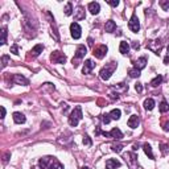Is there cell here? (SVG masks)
Listing matches in <instances>:
<instances>
[{
    "label": "cell",
    "mask_w": 169,
    "mask_h": 169,
    "mask_svg": "<svg viewBox=\"0 0 169 169\" xmlns=\"http://www.w3.org/2000/svg\"><path fill=\"white\" fill-rule=\"evenodd\" d=\"M9 156H11V153H5V155H4V158H3V161H4V163H7V161L9 160V158H8Z\"/></svg>",
    "instance_id": "ab89813d"
},
{
    "label": "cell",
    "mask_w": 169,
    "mask_h": 169,
    "mask_svg": "<svg viewBox=\"0 0 169 169\" xmlns=\"http://www.w3.org/2000/svg\"><path fill=\"white\" fill-rule=\"evenodd\" d=\"M112 151L114 152H116V153H119V152H121V148H123V145L121 144H112Z\"/></svg>",
    "instance_id": "4dcf8cb0"
},
{
    "label": "cell",
    "mask_w": 169,
    "mask_h": 169,
    "mask_svg": "<svg viewBox=\"0 0 169 169\" xmlns=\"http://www.w3.org/2000/svg\"><path fill=\"white\" fill-rule=\"evenodd\" d=\"M102 119H103V123H104V124H108V123H110V120H111L110 114H104V115L102 116Z\"/></svg>",
    "instance_id": "1f68e13d"
},
{
    "label": "cell",
    "mask_w": 169,
    "mask_h": 169,
    "mask_svg": "<svg viewBox=\"0 0 169 169\" xmlns=\"http://www.w3.org/2000/svg\"><path fill=\"white\" fill-rule=\"evenodd\" d=\"M132 48H133L135 50H137L140 48V45H139V42H133V44H132Z\"/></svg>",
    "instance_id": "60d3db41"
},
{
    "label": "cell",
    "mask_w": 169,
    "mask_h": 169,
    "mask_svg": "<svg viewBox=\"0 0 169 169\" xmlns=\"http://www.w3.org/2000/svg\"><path fill=\"white\" fill-rule=\"evenodd\" d=\"M11 52H12L13 54H16V55L18 54V46H17V44H15V45H12V46H11Z\"/></svg>",
    "instance_id": "d6a6232c"
},
{
    "label": "cell",
    "mask_w": 169,
    "mask_h": 169,
    "mask_svg": "<svg viewBox=\"0 0 169 169\" xmlns=\"http://www.w3.org/2000/svg\"><path fill=\"white\" fill-rule=\"evenodd\" d=\"M81 169H90V168H89V166H82Z\"/></svg>",
    "instance_id": "ee69618b"
},
{
    "label": "cell",
    "mask_w": 169,
    "mask_h": 169,
    "mask_svg": "<svg viewBox=\"0 0 169 169\" xmlns=\"http://www.w3.org/2000/svg\"><path fill=\"white\" fill-rule=\"evenodd\" d=\"M160 149H161V153H163L164 156L169 153V147L166 144H160Z\"/></svg>",
    "instance_id": "f546056e"
},
{
    "label": "cell",
    "mask_w": 169,
    "mask_h": 169,
    "mask_svg": "<svg viewBox=\"0 0 169 169\" xmlns=\"http://www.w3.org/2000/svg\"><path fill=\"white\" fill-rule=\"evenodd\" d=\"M4 116H5V108L1 106V118H4Z\"/></svg>",
    "instance_id": "b9f144b4"
},
{
    "label": "cell",
    "mask_w": 169,
    "mask_h": 169,
    "mask_svg": "<svg viewBox=\"0 0 169 169\" xmlns=\"http://www.w3.org/2000/svg\"><path fill=\"white\" fill-rule=\"evenodd\" d=\"M124 160L128 164V166L131 169H136V164H137V156L133 152H127L124 155Z\"/></svg>",
    "instance_id": "277c9868"
},
{
    "label": "cell",
    "mask_w": 169,
    "mask_h": 169,
    "mask_svg": "<svg viewBox=\"0 0 169 169\" xmlns=\"http://www.w3.org/2000/svg\"><path fill=\"white\" fill-rule=\"evenodd\" d=\"M13 120H15V123H17V124L25 123V116H24V114H21V112H15L13 114Z\"/></svg>",
    "instance_id": "ac0fdd59"
},
{
    "label": "cell",
    "mask_w": 169,
    "mask_h": 169,
    "mask_svg": "<svg viewBox=\"0 0 169 169\" xmlns=\"http://www.w3.org/2000/svg\"><path fill=\"white\" fill-rule=\"evenodd\" d=\"M12 81L17 84H24V86H28L29 84V81L25 78V77L21 75V74H15V75L12 77Z\"/></svg>",
    "instance_id": "30bf717a"
},
{
    "label": "cell",
    "mask_w": 169,
    "mask_h": 169,
    "mask_svg": "<svg viewBox=\"0 0 169 169\" xmlns=\"http://www.w3.org/2000/svg\"><path fill=\"white\" fill-rule=\"evenodd\" d=\"M94 67H95V63L92 62L91 60H86V62H84V65H83V69H82V73H83V74H90Z\"/></svg>",
    "instance_id": "7c38bea8"
},
{
    "label": "cell",
    "mask_w": 169,
    "mask_h": 169,
    "mask_svg": "<svg viewBox=\"0 0 169 169\" xmlns=\"http://www.w3.org/2000/svg\"><path fill=\"white\" fill-rule=\"evenodd\" d=\"M168 53H169V45H168Z\"/></svg>",
    "instance_id": "f6af8a7d"
},
{
    "label": "cell",
    "mask_w": 169,
    "mask_h": 169,
    "mask_svg": "<svg viewBox=\"0 0 169 169\" xmlns=\"http://www.w3.org/2000/svg\"><path fill=\"white\" fill-rule=\"evenodd\" d=\"M145 66H147V58H145V57H140L139 60L135 62V67L139 69L140 71H141L145 67Z\"/></svg>",
    "instance_id": "2e32d148"
},
{
    "label": "cell",
    "mask_w": 169,
    "mask_h": 169,
    "mask_svg": "<svg viewBox=\"0 0 169 169\" xmlns=\"http://www.w3.org/2000/svg\"><path fill=\"white\" fill-rule=\"evenodd\" d=\"M135 90H136L137 92H141L143 91V86H141V83H140V82H137V83L135 84Z\"/></svg>",
    "instance_id": "d590c367"
},
{
    "label": "cell",
    "mask_w": 169,
    "mask_h": 169,
    "mask_svg": "<svg viewBox=\"0 0 169 169\" xmlns=\"http://www.w3.org/2000/svg\"><path fill=\"white\" fill-rule=\"evenodd\" d=\"M82 110L79 106H77L75 108H74L73 111H71L70 116H69V124H70L71 127H77L78 126V121L82 119Z\"/></svg>",
    "instance_id": "7a4b0ae2"
},
{
    "label": "cell",
    "mask_w": 169,
    "mask_h": 169,
    "mask_svg": "<svg viewBox=\"0 0 169 169\" xmlns=\"http://www.w3.org/2000/svg\"><path fill=\"white\" fill-rule=\"evenodd\" d=\"M160 5L163 7L164 11H166V9L169 8V1H164V0H161V1H160Z\"/></svg>",
    "instance_id": "836d02e7"
},
{
    "label": "cell",
    "mask_w": 169,
    "mask_h": 169,
    "mask_svg": "<svg viewBox=\"0 0 169 169\" xmlns=\"http://www.w3.org/2000/svg\"><path fill=\"white\" fill-rule=\"evenodd\" d=\"M71 13H73V4L71 3H67L65 7V15L66 16H70Z\"/></svg>",
    "instance_id": "f1b7e54d"
},
{
    "label": "cell",
    "mask_w": 169,
    "mask_h": 169,
    "mask_svg": "<svg viewBox=\"0 0 169 169\" xmlns=\"http://www.w3.org/2000/svg\"><path fill=\"white\" fill-rule=\"evenodd\" d=\"M143 149H144V152H145V155L148 156L149 158H153V153H152V147H151L149 144H144L143 145Z\"/></svg>",
    "instance_id": "603a6c76"
},
{
    "label": "cell",
    "mask_w": 169,
    "mask_h": 169,
    "mask_svg": "<svg viewBox=\"0 0 169 169\" xmlns=\"http://www.w3.org/2000/svg\"><path fill=\"white\" fill-rule=\"evenodd\" d=\"M103 136H106V137H112V139L120 140L121 137H123V133H121V131H120L119 128H112L110 132H103Z\"/></svg>",
    "instance_id": "ba28073f"
},
{
    "label": "cell",
    "mask_w": 169,
    "mask_h": 169,
    "mask_svg": "<svg viewBox=\"0 0 169 169\" xmlns=\"http://www.w3.org/2000/svg\"><path fill=\"white\" fill-rule=\"evenodd\" d=\"M161 82H163V77H161V75H157L156 78H153L152 81H151V86H152V87H156V86H158Z\"/></svg>",
    "instance_id": "d4e9b609"
},
{
    "label": "cell",
    "mask_w": 169,
    "mask_h": 169,
    "mask_svg": "<svg viewBox=\"0 0 169 169\" xmlns=\"http://www.w3.org/2000/svg\"><path fill=\"white\" fill-rule=\"evenodd\" d=\"M120 166V163H119L116 158H108L107 161H106V168L107 169H116Z\"/></svg>",
    "instance_id": "5bb4252c"
},
{
    "label": "cell",
    "mask_w": 169,
    "mask_h": 169,
    "mask_svg": "<svg viewBox=\"0 0 169 169\" xmlns=\"http://www.w3.org/2000/svg\"><path fill=\"white\" fill-rule=\"evenodd\" d=\"M70 32H71V36H73V38H75V40H78L79 37H81V32H82V29H81V26H79V24L78 23H71L70 24Z\"/></svg>",
    "instance_id": "52a82bcc"
},
{
    "label": "cell",
    "mask_w": 169,
    "mask_h": 169,
    "mask_svg": "<svg viewBox=\"0 0 169 169\" xmlns=\"http://www.w3.org/2000/svg\"><path fill=\"white\" fill-rule=\"evenodd\" d=\"M115 69H116V63L115 62H111L110 65H106L104 67L100 70V78L102 79H104V81H107V79H110V77H111V74L115 71Z\"/></svg>",
    "instance_id": "3957f363"
},
{
    "label": "cell",
    "mask_w": 169,
    "mask_h": 169,
    "mask_svg": "<svg viewBox=\"0 0 169 169\" xmlns=\"http://www.w3.org/2000/svg\"><path fill=\"white\" fill-rule=\"evenodd\" d=\"M42 50H44V45L38 44V45H36V46H34L33 49L31 50V54L33 55V57H37L40 53H42Z\"/></svg>",
    "instance_id": "ffe728a7"
},
{
    "label": "cell",
    "mask_w": 169,
    "mask_h": 169,
    "mask_svg": "<svg viewBox=\"0 0 169 169\" xmlns=\"http://www.w3.org/2000/svg\"><path fill=\"white\" fill-rule=\"evenodd\" d=\"M106 53H107V46H106V45H99L98 48H95V49H94L92 54H94L97 58L102 60V58L106 55Z\"/></svg>",
    "instance_id": "9c48e42d"
},
{
    "label": "cell",
    "mask_w": 169,
    "mask_h": 169,
    "mask_svg": "<svg viewBox=\"0 0 169 169\" xmlns=\"http://www.w3.org/2000/svg\"><path fill=\"white\" fill-rule=\"evenodd\" d=\"M169 62V55H166L165 58H164V63H168Z\"/></svg>",
    "instance_id": "7bdbcfd3"
},
{
    "label": "cell",
    "mask_w": 169,
    "mask_h": 169,
    "mask_svg": "<svg viewBox=\"0 0 169 169\" xmlns=\"http://www.w3.org/2000/svg\"><path fill=\"white\" fill-rule=\"evenodd\" d=\"M38 165L41 169H63V166L61 165V163L55 157L52 156H46V157L40 158Z\"/></svg>",
    "instance_id": "6da1fadb"
},
{
    "label": "cell",
    "mask_w": 169,
    "mask_h": 169,
    "mask_svg": "<svg viewBox=\"0 0 169 169\" xmlns=\"http://www.w3.org/2000/svg\"><path fill=\"white\" fill-rule=\"evenodd\" d=\"M120 115H121V111L119 110V108H114V110L110 112L111 119H115V120H118V119H120Z\"/></svg>",
    "instance_id": "7402d4cb"
},
{
    "label": "cell",
    "mask_w": 169,
    "mask_h": 169,
    "mask_svg": "<svg viewBox=\"0 0 169 169\" xmlns=\"http://www.w3.org/2000/svg\"><path fill=\"white\" fill-rule=\"evenodd\" d=\"M5 42H7V28H3L1 29V40H0V44L1 45H4Z\"/></svg>",
    "instance_id": "484cf974"
},
{
    "label": "cell",
    "mask_w": 169,
    "mask_h": 169,
    "mask_svg": "<svg viewBox=\"0 0 169 169\" xmlns=\"http://www.w3.org/2000/svg\"><path fill=\"white\" fill-rule=\"evenodd\" d=\"M119 52L121 53V54H127V53L129 52V45L127 41H121L120 42V46H119Z\"/></svg>",
    "instance_id": "d6986e66"
},
{
    "label": "cell",
    "mask_w": 169,
    "mask_h": 169,
    "mask_svg": "<svg viewBox=\"0 0 169 169\" xmlns=\"http://www.w3.org/2000/svg\"><path fill=\"white\" fill-rule=\"evenodd\" d=\"M163 128H164V131H169V121H165V123L163 124Z\"/></svg>",
    "instance_id": "f35d334b"
},
{
    "label": "cell",
    "mask_w": 169,
    "mask_h": 169,
    "mask_svg": "<svg viewBox=\"0 0 169 169\" xmlns=\"http://www.w3.org/2000/svg\"><path fill=\"white\" fill-rule=\"evenodd\" d=\"M115 29H116V24L114 23L112 20H108L107 23H106L104 31L107 32V33H112V32H115Z\"/></svg>",
    "instance_id": "e0dca14e"
},
{
    "label": "cell",
    "mask_w": 169,
    "mask_h": 169,
    "mask_svg": "<svg viewBox=\"0 0 169 169\" xmlns=\"http://www.w3.org/2000/svg\"><path fill=\"white\" fill-rule=\"evenodd\" d=\"M128 26H129V29H131L133 33H137V32H139L140 24H139V18H137L136 13H133V15H132L131 20H129V23H128Z\"/></svg>",
    "instance_id": "5b68a950"
},
{
    "label": "cell",
    "mask_w": 169,
    "mask_h": 169,
    "mask_svg": "<svg viewBox=\"0 0 169 169\" xmlns=\"http://www.w3.org/2000/svg\"><path fill=\"white\" fill-rule=\"evenodd\" d=\"M166 111H169V104L165 100H163V102L160 103V112H166Z\"/></svg>",
    "instance_id": "83f0119b"
},
{
    "label": "cell",
    "mask_w": 169,
    "mask_h": 169,
    "mask_svg": "<svg viewBox=\"0 0 169 169\" xmlns=\"http://www.w3.org/2000/svg\"><path fill=\"white\" fill-rule=\"evenodd\" d=\"M140 123V119L137 115H131L128 119V121H127V124H128V127H131V128H137V126H139Z\"/></svg>",
    "instance_id": "4fadbf2b"
},
{
    "label": "cell",
    "mask_w": 169,
    "mask_h": 169,
    "mask_svg": "<svg viewBox=\"0 0 169 169\" xmlns=\"http://www.w3.org/2000/svg\"><path fill=\"white\" fill-rule=\"evenodd\" d=\"M83 144H86V145H91V140H90V137L87 136V135H84V137H83Z\"/></svg>",
    "instance_id": "8d00e7d4"
},
{
    "label": "cell",
    "mask_w": 169,
    "mask_h": 169,
    "mask_svg": "<svg viewBox=\"0 0 169 169\" xmlns=\"http://www.w3.org/2000/svg\"><path fill=\"white\" fill-rule=\"evenodd\" d=\"M89 11L92 13V15H98V13H99V11H100L99 3H95V1L89 3Z\"/></svg>",
    "instance_id": "9a60e30c"
},
{
    "label": "cell",
    "mask_w": 169,
    "mask_h": 169,
    "mask_svg": "<svg viewBox=\"0 0 169 169\" xmlns=\"http://www.w3.org/2000/svg\"><path fill=\"white\" fill-rule=\"evenodd\" d=\"M32 169H38V168H32Z\"/></svg>",
    "instance_id": "bcb514c9"
},
{
    "label": "cell",
    "mask_w": 169,
    "mask_h": 169,
    "mask_svg": "<svg viewBox=\"0 0 169 169\" xmlns=\"http://www.w3.org/2000/svg\"><path fill=\"white\" fill-rule=\"evenodd\" d=\"M1 61H3V65H1V67H5V65H7V62H8V61H9V57H8V55H3Z\"/></svg>",
    "instance_id": "e575fe53"
},
{
    "label": "cell",
    "mask_w": 169,
    "mask_h": 169,
    "mask_svg": "<svg viewBox=\"0 0 169 169\" xmlns=\"http://www.w3.org/2000/svg\"><path fill=\"white\" fill-rule=\"evenodd\" d=\"M77 20H81V18H84V11L82 7H79L78 9H77V16H75Z\"/></svg>",
    "instance_id": "4316f807"
},
{
    "label": "cell",
    "mask_w": 169,
    "mask_h": 169,
    "mask_svg": "<svg viewBox=\"0 0 169 169\" xmlns=\"http://www.w3.org/2000/svg\"><path fill=\"white\" fill-rule=\"evenodd\" d=\"M86 52H87L86 46H84V45H79V46L77 48V52H75L74 58H75V60H81V58H83L84 55H86ZM74 58H73V60H74Z\"/></svg>",
    "instance_id": "8fae6325"
},
{
    "label": "cell",
    "mask_w": 169,
    "mask_h": 169,
    "mask_svg": "<svg viewBox=\"0 0 169 169\" xmlns=\"http://www.w3.org/2000/svg\"><path fill=\"white\" fill-rule=\"evenodd\" d=\"M108 4H110L111 7H116V5L119 4V1H118V0H110V1H108Z\"/></svg>",
    "instance_id": "74e56055"
},
{
    "label": "cell",
    "mask_w": 169,
    "mask_h": 169,
    "mask_svg": "<svg viewBox=\"0 0 169 169\" xmlns=\"http://www.w3.org/2000/svg\"><path fill=\"white\" fill-rule=\"evenodd\" d=\"M50 60H52L53 63H65L66 55L61 52H54V53H52V55H50Z\"/></svg>",
    "instance_id": "8992f818"
},
{
    "label": "cell",
    "mask_w": 169,
    "mask_h": 169,
    "mask_svg": "<svg viewBox=\"0 0 169 169\" xmlns=\"http://www.w3.org/2000/svg\"><path fill=\"white\" fill-rule=\"evenodd\" d=\"M128 74H129V77H131V78H137V77H140V70H139V69H136V67L129 69Z\"/></svg>",
    "instance_id": "cb8c5ba5"
},
{
    "label": "cell",
    "mask_w": 169,
    "mask_h": 169,
    "mask_svg": "<svg viewBox=\"0 0 169 169\" xmlns=\"http://www.w3.org/2000/svg\"><path fill=\"white\" fill-rule=\"evenodd\" d=\"M153 107H155V100H153L152 98H148V99L144 100V108H145V110L151 111Z\"/></svg>",
    "instance_id": "44dd1931"
}]
</instances>
